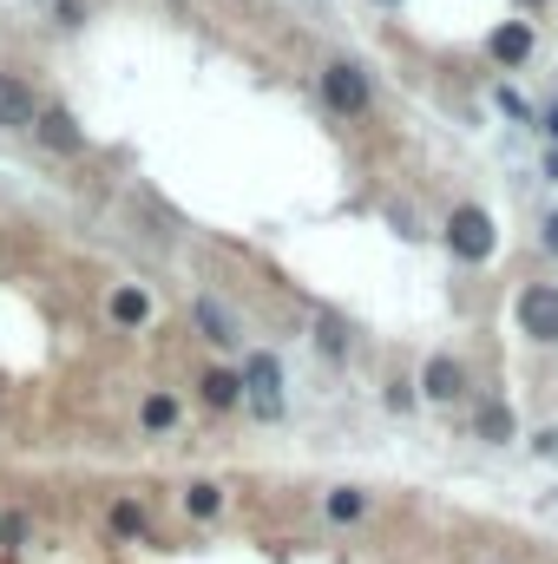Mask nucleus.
<instances>
[{"instance_id": "obj_1", "label": "nucleus", "mask_w": 558, "mask_h": 564, "mask_svg": "<svg viewBox=\"0 0 558 564\" xmlns=\"http://www.w3.org/2000/svg\"><path fill=\"white\" fill-rule=\"evenodd\" d=\"M447 250H454L460 263H487V256L500 250V230H493V217H487L480 204H460V210L447 217Z\"/></svg>"}, {"instance_id": "obj_2", "label": "nucleus", "mask_w": 558, "mask_h": 564, "mask_svg": "<svg viewBox=\"0 0 558 564\" xmlns=\"http://www.w3.org/2000/svg\"><path fill=\"white\" fill-rule=\"evenodd\" d=\"M322 99H329L342 118H362V112L375 105V85H368V72H362L355 59H335V66H322Z\"/></svg>"}, {"instance_id": "obj_3", "label": "nucleus", "mask_w": 558, "mask_h": 564, "mask_svg": "<svg viewBox=\"0 0 558 564\" xmlns=\"http://www.w3.org/2000/svg\"><path fill=\"white\" fill-rule=\"evenodd\" d=\"M520 329H526L539 348H553V342H558V289H553V283L520 289Z\"/></svg>"}, {"instance_id": "obj_4", "label": "nucleus", "mask_w": 558, "mask_h": 564, "mask_svg": "<svg viewBox=\"0 0 558 564\" xmlns=\"http://www.w3.org/2000/svg\"><path fill=\"white\" fill-rule=\"evenodd\" d=\"M243 394L257 401V414L276 421V414H283V361H276V355H250V361H243Z\"/></svg>"}, {"instance_id": "obj_5", "label": "nucleus", "mask_w": 558, "mask_h": 564, "mask_svg": "<svg viewBox=\"0 0 558 564\" xmlns=\"http://www.w3.org/2000/svg\"><path fill=\"white\" fill-rule=\"evenodd\" d=\"M421 394H428V401H441V407H447V401H460V394H467V368H460L454 355H434V361L421 368Z\"/></svg>"}, {"instance_id": "obj_6", "label": "nucleus", "mask_w": 558, "mask_h": 564, "mask_svg": "<svg viewBox=\"0 0 558 564\" xmlns=\"http://www.w3.org/2000/svg\"><path fill=\"white\" fill-rule=\"evenodd\" d=\"M0 125H7V131H33V125H39L33 85H20L13 72H0Z\"/></svg>"}, {"instance_id": "obj_7", "label": "nucleus", "mask_w": 558, "mask_h": 564, "mask_svg": "<svg viewBox=\"0 0 558 564\" xmlns=\"http://www.w3.org/2000/svg\"><path fill=\"white\" fill-rule=\"evenodd\" d=\"M487 53H493V66H526V59H533V20H506V26H493Z\"/></svg>"}, {"instance_id": "obj_8", "label": "nucleus", "mask_w": 558, "mask_h": 564, "mask_svg": "<svg viewBox=\"0 0 558 564\" xmlns=\"http://www.w3.org/2000/svg\"><path fill=\"white\" fill-rule=\"evenodd\" d=\"M33 138H39V145H53V151H66V158L86 145V131H79V125H72V112H59V105H46V112H39Z\"/></svg>"}, {"instance_id": "obj_9", "label": "nucleus", "mask_w": 558, "mask_h": 564, "mask_svg": "<svg viewBox=\"0 0 558 564\" xmlns=\"http://www.w3.org/2000/svg\"><path fill=\"white\" fill-rule=\"evenodd\" d=\"M191 315L204 322V335H210L217 348H237V342H243V335H237V322L224 315V302H210V296H197V302H191Z\"/></svg>"}, {"instance_id": "obj_10", "label": "nucleus", "mask_w": 558, "mask_h": 564, "mask_svg": "<svg viewBox=\"0 0 558 564\" xmlns=\"http://www.w3.org/2000/svg\"><path fill=\"white\" fill-rule=\"evenodd\" d=\"M474 434H480L487 447H506V440H513V407H506V401H487L480 421H474Z\"/></svg>"}, {"instance_id": "obj_11", "label": "nucleus", "mask_w": 558, "mask_h": 564, "mask_svg": "<svg viewBox=\"0 0 558 564\" xmlns=\"http://www.w3.org/2000/svg\"><path fill=\"white\" fill-rule=\"evenodd\" d=\"M112 322H118V329L151 322V296H145V289H118V296H112Z\"/></svg>"}, {"instance_id": "obj_12", "label": "nucleus", "mask_w": 558, "mask_h": 564, "mask_svg": "<svg viewBox=\"0 0 558 564\" xmlns=\"http://www.w3.org/2000/svg\"><path fill=\"white\" fill-rule=\"evenodd\" d=\"M204 401H210V407H237V401H243V375L210 368V375H204Z\"/></svg>"}, {"instance_id": "obj_13", "label": "nucleus", "mask_w": 558, "mask_h": 564, "mask_svg": "<svg viewBox=\"0 0 558 564\" xmlns=\"http://www.w3.org/2000/svg\"><path fill=\"white\" fill-rule=\"evenodd\" d=\"M362 513H368V493H355V486H335V493H329V519H335V526H355Z\"/></svg>"}, {"instance_id": "obj_14", "label": "nucleus", "mask_w": 558, "mask_h": 564, "mask_svg": "<svg viewBox=\"0 0 558 564\" xmlns=\"http://www.w3.org/2000/svg\"><path fill=\"white\" fill-rule=\"evenodd\" d=\"M112 532H118V539H145V506L118 499V506H112Z\"/></svg>"}, {"instance_id": "obj_15", "label": "nucleus", "mask_w": 558, "mask_h": 564, "mask_svg": "<svg viewBox=\"0 0 558 564\" xmlns=\"http://www.w3.org/2000/svg\"><path fill=\"white\" fill-rule=\"evenodd\" d=\"M217 506H224L217 486H191V493H184V513H191V519H217Z\"/></svg>"}, {"instance_id": "obj_16", "label": "nucleus", "mask_w": 558, "mask_h": 564, "mask_svg": "<svg viewBox=\"0 0 558 564\" xmlns=\"http://www.w3.org/2000/svg\"><path fill=\"white\" fill-rule=\"evenodd\" d=\"M171 421H178V401H171V394H151V401H145V427H151V434H164Z\"/></svg>"}, {"instance_id": "obj_17", "label": "nucleus", "mask_w": 558, "mask_h": 564, "mask_svg": "<svg viewBox=\"0 0 558 564\" xmlns=\"http://www.w3.org/2000/svg\"><path fill=\"white\" fill-rule=\"evenodd\" d=\"M26 539H33V526H26V513H7V519H0V545H7V552H20Z\"/></svg>"}, {"instance_id": "obj_18", "label": "nucleus", "mask_w": 558, "mask_h": 564, "mask_svg": "<svg viewBox=\"0 0 558 564\" xmlns=\"http://www.w3.org/2000/svg\"><path fill=\"white\" fill-rule=\"evenodd\" d=\"M546 250H558V210L546 217Z\"/></svg>"}, {"instance_id": "obj_19", "label": "nucleus", "mask_w": 558, "mask_h": 564, "mask_svg": "<svg viewBox=\"0 0 558 564\" xmlns=\"http://www.w3.org/2000/svg\"><path fill=\"white\" fill-rule=\"evenodd\" d=\"M546 177H553V184H558V145H553V151H546Z\"/></svg>"}, {"instance_id": "obj_20", "label": "nucleus", "mask_w": 558, "mask_h": 564, "mask_svg": "<svg viewBox=\"0 0 558 564\" xmlns=\"http://www.w3.org/2000/svg\"><path fill=\"white\" fill-rule=\"evenodd\" d=\"M546 131H553V145H558V112H553V118H546Z\"/></svg>"}, {"instance_id": "obj_21", "label": "nucleus", "mask_w": 558, "mask_h": 564, "mask_svg": "<svg viewBox=\"0 0 558 564\" xmlns=\"http://www.w3.org/2000/svg\"><path fill=\"white\" fill-rule=\"evenodd\" d=\"M520 7H546V0H520Z\"/></svg>"}, {"instance_id": "obj_22", "label": "nucleus", "mask_w": 558, "mask_h": 564, "mask_svg": "<svg viewBox=\"0 0 558 564\" xmlns=\"http://www.w3.org/2000/svg\"><path fill=\"white\" fill-rule=\"evenodd\" d=\"M388 7H395V0H388Z\"/></svg>"}]
</instances>
